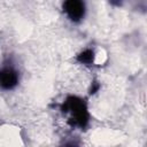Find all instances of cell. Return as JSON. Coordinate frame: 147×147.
<instances>
[{
	"label": "cell",
	"mask_w": 147,
	"mask_h": 147,
	"mask_svg": "<svg viewBox=\"0 0 147 147\" xmlns=\"http://www.w3.org/2000/svg\"><path fill=\"white\" fill-rule=\"evenodd\" d=\"M23 145H24V140L20 126L11 123L0 124V146L18 147Z\"/></svg>",
	"instance_id": "1"
},
{
	"label": "cell",
	"mask_w": 147,
	"mask_h": 147,
	"mask_svg": "<svg viewBox=\"0 0 147 147\" xmlns=\"http://www.w3.org/2000/svg\"><path fill=\"white\" fill-rule=\"evenodd\" d=\"M92 55H93V57H92V62H93L95 65H102L103 63L107 62L108 54H107L106 49L102 48V47L96 48V49L92 53Z\"/></svg>",
	"instance_id": "2"
}]
</instances>
